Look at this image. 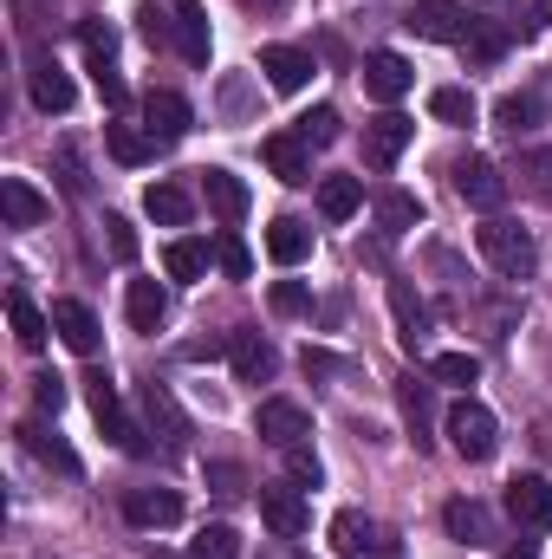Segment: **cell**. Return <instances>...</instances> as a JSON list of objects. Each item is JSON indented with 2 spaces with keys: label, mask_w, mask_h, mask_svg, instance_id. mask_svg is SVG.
<instances>
[{
  "label": "cell",
  "mask_w": 552,
  "mask_h": 559,
  "mask_svg": "<svg viewBox=\"0 0 552 559\" xmlns=\"http://www.w3.org/2000/svg\"><path fill=\"white\" fill-rule=\"evenodd\" d=\"M475 248H481V261H488L501 280H527L533 267H540L533 235H527L520 222H507V215H488V222L475 228Z\"/></svg>",
  "instance_id": "cell-1"
},
{
  "label": "cell",
  "mask_w": 552,
  "mask_h": 559,
  "mask_svg": "<svg viewBox=\"0 0 552 559\" xmlns=\"http://www.w3.org/2000/svg\"><path fill=\"white\" fill-rule=\"evenodd\" d=\"M442 429H448V449H455L461 462H488V455L501 449V423H494L488 404H475V397H461Z\"/></svg>",
  "instance_id": "cell-2"
},
{
  "label": "cell",
  "mask_w": 552,
  "mask_h": 559,
  "mask_svg": "<svg viewBox=\"0 0 552 559\" xmlns=\"http://www.w3.org/2000/svg\"><path fill=\"white\" fill-rule=\"evenodd\" d=\"M404 26H410L416 39H435V46H468V33H475V20H468L461 0H410Z\"/></svg>",
  "instance_id": "cell-3"
},
{
  "label": "cell",
  "mask_w": 552,
  "mask_h": 559,
  "mask_svg": "<svg viewBox=\"0 0 552 559\" xmlns=\"http://www.w3.org/2000/svg\"><path fill=\"white\" fill-rule=\"evenodd\" d=\"M448 176H455V195H461L468 209H488V215H494V209L507 202V176H501L488 156H475V150H468V156H455V169H448Z\"/></svg>",
  "instance_id": "cell-4"
},
{
  "label": "cell",
  "mask_w": 552,
  "mask_h": 559,
  "mask_svg": "<svg viewBox=\"0 0 552 559\" xmlns=\"http://www.w3.org/2000/svg\"><path fill=\"white\" fill-rule=\"evenodd\" d=\"M85 397H92V417H98V429H105L124 455H143L137 423L124 417V404H118V391H111V378H105V371H92V378H85Z\"/></svg>",
  "instance_id": "cell-5"
},
{
  "label": "cell",
  "mask_w": 552,
  "mask_h": 559,
  "mask_svg": "<svg viewBox=\"0 0 552 559\" xmlns=\"http://www.w3.org/2000/svg\"><path fill=\"white\" fill-rule=\"evenodd\" d=\"M13 436H20V449H26L39 468H52V475H79V455H72V442H65V436H59L46 417H26Z\"/></svg>",
  "instance_id": "cell-6"
},
{
  "label": "cell",
  "mask_w": 552,
  "mask_h": 559,
  "mask_svg": "<svg viewBox=\"0 0 552 559\" xmlns=\"http://www.w3.org/2000/svg\"><path fill=\"white\" fill-rule=\"evenodd\" d=\"M410 138H416V124L404 111H377V118L364 124V163H371V169H391V163L410 150Z\"/></svg>",
  "instance_id": "cell-7"
},
{
  "label": "cell",
  "mask_w": 552,
  "mask_h": 559,
  "mask_svg": "<svg viewBox=\"0 0 552 559\" xmlns=\"http://www.w3.org/2000/svg\"><path fill=\"white\" fill-rule=\"evenodd\" d=\"M254 429H261V442H274L279 455L299 449V442L312 436V423H305V411H299L292 397H267V404L254 411Z\"/></svg>",
  "instance_id": "cell-8"
},
{
  "label": "cell",
  "mask_w": 552,
  "mask_h": 559,
  "mask_svg": "<svg viewBox=\"0 0 552 559\" xmlns=\"http://www.w3.org/2000/svg\"><path fill=\"white\" fill-rule=\"evenodd\" d=\"M124 521L143 527V534H163V527L182 521V495L176 488H131L124 495Z\"/></svg>",
  "instance_id": "cell-9"
},
{
  "label": "cell",
  "mask_w": 552,
  "mask_h": 559,
  "mask_svg": "<svg viewBox=\"0 0 552 559\" xmlns=\"http://www.w3.org/2000/svg\"><path fill=\"white\" fill-rule=\"evenodd\" d=\"M261 521L274 527L279 540H299L305 534V488H292V481H274V488H261Z\"/></svg>",
  "instance_id": "cell-10"
},
{
  "label": "cell",
  "mask_w": 552,
  "mask_h": 559,
  "mask_svg": "<svg viewBox=\"0 0 552 559\" xmlns=\"http://www.w3.org/2000/svg\"><path fill=\"white\" fill-rule=\"evenodd\" d=\"M189 124H195V111H189L182 92H149V98H143V131L156 143H182Z\"/></svg>",
  "instance_id": "cell-11"
},
{
  "label": "cell",
  "mask_w": 552,
  "mask_h": 559,
  "mask_svg": "<svg viewBox=\"0 0 552 559\" xmlns=\"http://www.w3.org/2000/svg\"><path fill=\"white\" fill-rule=\"evenodd\" d=\"M137 397H143V417H149V429L163 436V449H169V455H182V449H189V417L176 411V397H169V391H163L156 378L143 384Z\"/></svg>",
  "instance_id": "cell-12"
},
{
  "label": "cell",
  "mask_w": 552,
  "mask_h": 559,
  "mask_svg": "<svg viewBox=\"0 0 552 559\" xmlns=\"http://www.w3.org/2000/svg\"><path fill=\"white\" fill-rule=\"evenodd\" d=\"M52 332H59L79 358H92L98 338H105V332H98V312H92L85 299H52Z\"/></svg>",
  "instance_id": "cell-13"
},
{
  "label": "cell",
  "mask_w": 552,
  "mask_h": 559,
  "mask_svg": "<svg viewBox=\"0 0 552 559\" xmlns=\"http://www.w3.org/2000/svg\"><path fill=\"white\" fill-rule=\"evenodd\" d=\"M507 514L520 527H552V481L547 475H514L507 481Z\"/></svg>",
  "instance_id": "cell-14"
},
{
  "label": "cell",
  "mask_w": 552,
  "mask_h": 559,
  "mask_svg": "<svg viewBox=\"0 0 552 559\" xmlns=\"http://www.w3.org/2000/svg\"><path fill=\"white\" fill-rule=\"evenodd\" d=\"M410 85H416V72H410V59H404V52H364V92H371V98L397 105Z\"/></svg>",
  "instance_id": "cell-15"
},
{
  "label": "cell",
  "mask_w": 552,
  "mask_h": 559,
  "mask_svg": "<svg viewBox=\"0 0 552 559\" xmlns=\"http://www.w3.org/2000/svg\"><path fill=\"white\" fill-rule=\"evenodd\" d=\"M26 92H33V105H39L46 118H65V111H72V79L59 72V59H33V66H26Z\"/></svg>",
  "instance_id": "cell-16"
},
{
  "label": "cell",
  "mask_w": 552,
  "mask_h": 559,
  "mask_svg": "<svg viewBox=\"0 0 552 559\" xmlns=\"http://www.w3.org/2000/svg\"><path fill=\"white\" fill-rule=\"evenodd\" d=\"M442 527H448V540L468 547V554H475V547H494V514H488L481 501H448V508H442Z\"/></svg>",
  "instance_id": "cell-17"
},
{
  "label": "cell",
  "mask_w": 552,
  "mask_h": 559,
  "mask_svg": "<svg viewBox=\"0 0 552 559\" xmlns=\"http://www.w3.org/2000/svg\"><path fill=\"white\" fill-rule=\"evenodd\" d=\"M261 156H267V169H274L279 182H312V143L299 138V131H274V138L261 143Z\"/></svg>",
  "instance_id": "cell-18"
},
{
  "label": "cell",
  "mask_w": 552,
  "mask_h": 559,
  "mask_svg": "<svg viewBox=\"0 0 552 559\" xmlns=\"http://www.w3.org/2000/svg\"><path fill=\"white\" fill-rule=\"evenodd\" d=\"M228 358H235V378H241V384H274V371H279V352L261 332H235Z\"/></svg>",
  "instance_id": "cell-19"
},
{
  "label": "cell",
  "mask_w": 552,
  "mask_h": 559,
  "mask_svg": "<svg viewBox=\"0 0 552 559\" xmlns=\"http://www.w3.org/2000/svg\"><path fill=\"white\" fill-rule=\"evenodd\" d=\"M397 411H404L410 442H416V449H429V429H435V397H429V384H422L416 371H404V378H397Z\"/></svg>",
  "instance_id": "cell-20"
},
{
  "label": "cell",
  "mask_w": 552,
  "mask_h": 559,
  "mask_svg": "<svg viewBox=\"0 0 552 559\" xmlns=\"http://www.w3.org/2000/svg\"><path fill=\"white\" fill-rule=\"evenodd\" d=\"M0 215H7V228H39V222L52 215V202H46L33 182H20V176H0Z\"/></svg>",
  "instance_id": "cell-21"
},
{
  "label": "cell",
  "mask_w": 552,
  "mask_h": 559,
  "mask_svg": "<svg viewBox=\"0 0 552 559\" xmlns=\"http://www.w3.org/2000/svg\"><path fill=\"white\" fill-rule=\"evenodd\" d=\"M261 72H267L274 92H305V79H312V52H299V46H261Z\"/></svg>",
  "instance_id": "cell-22"
},
{
  "label": "cell",
  "mask_w": 552,
  "mask_h": 559,
  "mask_svg": "<svg viewBox=\"0 0 552 559\" xmlns=\"http://www.w3.org/2000/svg\"><path fill=\"white\" fill-rule=\"evenodd\" d=\"M391 319H397V338H404V352H416V345L429 338V306L416 299L410 280H391Z\"/></svg>",
  "instance_id": "cell-23"
},
{
  "label": "cell",
  "mask_w": 552,
  "mask_h": 559,
  "mask_svg": "<svg viewBox=\"0 0 552 559\" xmlns=\"http://www.w3.org/2000/svg\"><path fill=\"white\" fill-rule=\"evenodd\" d=\"M202 202L221 215V222H241L248 215V182L235 169H202Z\"/></svg>",
  "instance_id": "cell-24"
},
{
  "label": "cell",
  "mask_w": 552,
  "mask_h": 559,
  "mask_svg": "<svg viewBox=\"0 0 552 559\" xmlns=\"http://www.w3.org/2000/svg\"><path fill=\"white\" fill-rule=\"evenodd\" d=\"M208 46H215V39H208V13H202L195 0H182V7H176V52H182L189 66H208Z\"/></svg>",
  "instance_id": "cell-25"
},
{
  "label": "cell",
  "mask_w": 552,
  "mask_h": 559,
  "mask_svg": "<svg viewBox=\"0 0 552 559\" xmlns=\"http://www.w3.org/2000/svg\"><path fill=\"white\" fill-rule=\"evenodd\" d=\"M332 547L345 559H364L371 547H384L377 540V527H371V514H358V508H345V514H332Z\"/></svg>",
  "instance_id": "cell-26"
},
{
  "label": "cell",
  "mask_w": 552,
  "mask_h": 559,
  "mask_svg": "<svg viewBox=\"0 0 552 559\" xmlns=\"http://www.w3.org/2000/svg\"><path fill=\"white\" fill-rule=\"evenodd\" d=\"M124 312H131V325H137V332H156V325L169 319V293H163L156 280H131V293H124Z\"/></svg>",
  "instance_id": "cell-27"
},
{
  "label": "cell",
  "mask_w": 552,
  "mask_h": 559,
  "mask_svg": "<svg viewBox=\"0 0 552 559\" xmlns=\"http://www.w3.org/2000/svg\"><path fill=\"white\" fill-rule=\"evenodd\" d=\"M540 118H547V98H540V92H507V98L494 105V124H501L507 138H520V131H533Z\"/></svg>",
  "instance_id": "cell-28"
},
{
  "label": "cell",
  "mask_w": 552,
  "mask_h": 559,
  "mask_svg": "<svg viewBox=\"0 0 552 559\" xmlns=\"http://www.w3.org/2000/svg\"><path fill=\"white\" fill-rule=\"evenodd\" d=\"M358 202H364L358 176H319V215H325V222H351Z\"/></svg>",
  "instance_id": "cell-29"
},
{
  "label": "cell",
  "mask_w": 552,
  "mask_h": 559,
  "mask_svg": "<svg viewBox=\"0 0 552 559\" xmlns=\"http://www.w3.org/2000/svg\"><path fill=\"white\" fill-rule=\"evenodd\" d=\"M143 209H149V222H163V228H182V222L195 215L189 189H176V182H149V189H143Z\"/></svg>",
  "instance_id": "cell-30"
},
{
  "label": "cell",
  "mask_w": 552,
  "mask_h": 559,
  "mask_svg": "<svg viewBox=\"0 0 552 559\" xmlns=\"http://www.w3.org/2000/svg\"><path fill=\"white\" fill-rule=\"evenodd\" d=\"M7 319H13V338H20L26 352H39V345H46V332H52V312H39L26 293H7Z\"/></svg>",
  "instance_id": "cell-31"
},
{
  "label": "cell",
  "mask_w": 552,
  "mask_h": 559,
  "mask_svg": "<svg viewBox=\"0 0 552 559\" xmlns=\"http://www.w3.org/2000/svg\"><path fill=\"white\" fill-rule=\"evenodd\" d=\"M105 150H111V156H118L124 169H137V163H149V156H156L163 143L149 138L143 124H105Z\"/></svg>",
  "instance_id": "cell-32"
},
{
  "label": "cell",
  "mask_w": 552,
  "mask_h": 559,
  "mask_svg": "<svg viewBox=\"0 0 552 559\" xmlns=\"http://www.w3.org/2000/svg\"><path fill=\"white\" fill-rule=\"evenodd\" d=\"M267 254H274L279 267H299V261L312 254V235H305V222H292V215H279L274 228H267Z\"/></svg>",
  "instance_id": "cell-33"
},
{
  "label": "cell",
  "mask_w": 552,
  "mask_h": 559,
  "mask_svg": "<svg viewBox=\"0 0 552 559\" xmlns=\"http://www.w3.org/2000/svg\"><path fill=\"white\" fill-rule=\"evenodd\" d=\"M377 222H384V235H410L416 222H422V202H416L410 189H384L377 195Z\"/></svg>",
  "instance_id": "cell-34"
},
{
  "label": "cell",
  "mask_w": 552,
  "mask_h": 559,
  "mask_svg": "<svg viewBox=\"0 0 552 559\" xmlns=\"http://www.w3.org/2000/svg\"><path fill=\"white\" fill-rule=\"evenodd\" d=\"M429 118H435V124H475V92L435 85V92H429Z\"/></svg>",
  "instance_id": "cell-35"
},
{
  "label": "cell",
  "mask_w": 552,
  "mask_h": 559,
  "mask_svg": "<svg viewBox=\"0 0 552 559\" xmlns=\"http://www.w3.org/2000/svg\"><path fill=\"white\" fill-rule=\"evenodd\" d=\"M163 267H169V280H202L208 274V241H169Z\"/></svg>",
  "instance_id": "cell-36"
},
{
  "label": "cell",
  "mask_w": 552,
  "mask_h": 559,
  "mask_svg": "<svg viewBox=\"0 0 552 559\" xmlns=\"http://www.w3.org/2000/svg\"><path fill=\"white\" fill-rule=\"evenodd\" d=\"M189 559H241V534H235L228 521H215V527H202V534L189 540Z\"/></svg>",
  "instance_id": "cell-37"
},
{
  "label": "cell",
  "mask_w": 552,
  "mask_h": 559,
  "mask_svg": "<svg viewBox=\"0 0 552 559\" xmlns=\"http://www.w3.org/2000/svg\"><path fill=\"white\" fill-rule=\"evenodd\" d=\"M79 46H85V66H118V33H111V20H85V26H79Z\"/></svg>",
  "instance_id": "cell-38"
},
{
  "label": "cell",
  "mask_w": 552,
  "mask_h": 559,
  "mask_svg": "<svg viewBox=\"0 0 552 559\" xmlns=\"http://www.w3.org/2000/svg\"><path fill=\"white\" fill-rule=\"evenodd\" d=\"M540 202H552V143H540V150H520V169H514Z\"/></svg>",
  "instance_id": "cell-39"
},
{
  "label": "cell",
  "mask_w": 552,
  "mask_h": 559,
  "mask_svg": "<svg viewBox=\"0 0 552 559\" xmlns=\"http://www.w3.org/2000/svg\"><path fill=\"white\" fill-rule=\"evenodd\" d=\"M299 138L312 143V150H325V143H338V138H345V118H338L332 105H312V111L299 118Z\"/></svg>",
  "instance_id": "cell-40"
},
{
  "label": "cell",
  "mask_w": 552,
  "mask_h": 559,
  "mask_svg": "<svg viewBox=\"0 0 552 559\" xmlns=\"http://www.w3.org/2000/svg\"><path fill=\"white\" fill-rule=\"evenodd\" d=\"M429 371H435L442 384H475V378H481V358H475V352H435Z\"/></svg>",
  "instance_id": "cell-41"
},
{
  "label": "cell",
  "mask_w": 552,
  "mask_h": 559,
  "mask_svg": "<svg viewBox=\"0 0 552 559\" xmlns=\"http://www.w3.org/2000/svg\"><path fill=\"white\" fill-rule=\"evenodd\" d=\"M215 261H221V274H228V280L254 274V254H248V241H241V235H221V241H215Z\"/></svg>",
  "instance_id": "cell-42"
},
{
  "label": "cell",
  "mask_w": 552,
  "mask_h": 559,
  "mask_svg": "<svg viewBox=\"0 0 552 559\" xmlns=\"http://www.w3.org/2000/svg\"><path fill=\"white\" fill-rule=\"evenodd\" d=\"M286 475H292V488H319L325 481V468H319V455L299 442V449H286Z\"/></svg>",
  "instance_id": "cell-43"
},
{
  "label": "cell",
  "mask_w": 552,
  "mask_h": 559,
  "mask_svg": "<svg viewBox=\"0 0 552 559\" xmlns=\"http://www.w3.org/2000/svg\"><path fill=\"white\" fill-rule=\"evenodd\" d=\"M208 488H215L221 501H241V495H248V475H241V462H208Z\"/></svg>",
  "instance_id": "cell-44"
},
{
  "label": "cell",
  "mask_w": 552,
  "mask_h": 559,
  "mask_svg": "<svg viewBox=\"0 0 552 559\" xmlns=\"http://www.w3.org/2000/svg\"><path fill=\"white\" fill-rule=\"evenodd\" d=\"M92 85H98V98H105V111H124V105H131V92H124V79H118V66H92Z\"/></svg>",
  "instance_id": "cell-45"
},
{
  "label": "cell",
  "mask_w": 552,
  "mask_h": 559,
  "mask_svg": "<svg viewBox=\"0 0 552 559\" xmlns=\"http://www.w3.org/2000/svg\"><path fill=\"white\" fill-rule=\"evenodd\" d=\"M59 182H65L72 195H85V189H92V176H85V156H79V143H59Z\"/></svg>",
  "instance_id": "cell-46"
},
{
  "label": "cell",
  "mask_w": 552,
  "mask_h": 559,
  "mask_svg": "<svg viewBox=\"0 0 552 559\" xmlns=\"http://www.w3.org/2000/svg\"><path fill=\"white\" fill-rule=\"evenodd\" d=\"M33 404H39V417H59V411H65V378L39 371V378H33Z\"/></svg>",
  "instance_id": "cell-47"
},
{
  "label": "cell",
  "mask_w": 552,
  "mask_h": 559,
  "mask_svg": "<svg viewBox=\"0 0 552 559\" xmlns=\"http://www.w3.org/2000/svg\"><path fill=\"white\" fill-rule=\"evenodd\" d=\"M305 306H312V293H305L299 280H274V312L279 319H299Z\"/></svg>",
  "instance_id": "cell-48"
},
{
  "label": "cell",
  "mask_w": 552,
  "mask_h": 559,
  "mask_svg": "<svg viewBox=\"0 0 552 559\" xmlns=\"http://www.w3.org/2000/svg\"><path fill=\"white\" fill-rule=\"evenodd\" d=\"M137 33L149 39V46H169V39H176V13H156V7H143V13H137Z\"/></svg>",
  "instance_id": "cell-49"
},
{
  "label": "cell",
  "mask_w": 552,
  "mask_h": 559,
  "mask_svg": "<svg viewBox=\"0 0 552 559\" xmlns=\"http://www.w3.org/2000/svg\"><path fill=\"white\" fill-rule=\"evenodd\" d=\"M105 235H111V254L118 261H137V228L124 215H105Z\"/></svg>",
  "instance_id": "cell-50"
},
{
  "label": "cell",
  "mask_w": 552,
  "mask_h": 559,
  "mask_svg": "<svg viewBox=\"0 0 552 559\" xmlns=\"http://www.w3.org/2000/svg\"><path fill=\"white\" fill-rule=\"evenodd\" d=\"M501 52H507V33H494V26H488V33H468V59H475V66H488V59H501Z\"/></svg>",
  "instance_id": "cell-51"
},
{
  "label": "cell",
  "mask_w": 552,
  "mask_h": 559,
  "mask_svg": "<svg viewBox=\"0 0 552 559\" xmlns=\"http://www.w3.org/2000/svg\"><path fill=\"white\" fill-rule=\"evenodd\" d=\"M305 371H312V378H338V371H345V358H338V352H325V345H305Z\"/></svg>",
  "instance_id": "cell-52"
},
{
  "label": "cell",
  "mask_w": 552,
  "mask_h": 559,
  "mask_svg": "<svg viewBox=\"0 0 552 559\" xmlns=\"http://www.w3.org/2000/svg\"><path fill=\"white\" fill-rule=\"evenodd\" d=\"M228 345H235V332H228V338H189V345H182V358H189V365H202V358H221Z\"/></svg>",
  "instance_id": "cell-53"
},
{
  "label": "cell",
  "mask_w": 552,
  "mask_h": 559,
  "mask_svg": "<svg viewBox=\"0 0 552 559\" xmlns=\"http://www.w3.org/2000/svg\"><path fill=\"white\" fill-rule=\"evenodd\" d=\"M507 559H540V540H514V547H507Z\"/></svg>",
  "instance_id": "cell-54"
},
{
  "label": "cell",
  "mask_w": 552,
  "mask_h": 559,
  "mask_svg": "<svg viewBox=\"0 0 552 559\" xmlns=\"http://www.w3.org/2000/svg\"><path fill=\"white\" fill-rule=\"evenodd\" d=\"M533 13H540V20H552V0H540V7H533Z\"/></svg>",
  "instance_id": "cell-55"
},
{
  "label": "cell",
  "mask_w": 552,
  "mask_h": 559,
  "mask_svg": "<svg viewBox=\"0 0 552 559\" xmlns=\"http://www.w3.org/2000/svg\"><path fill=\"white\" fill-rule=\"evenodd\" d=\"M149 559H176V554H163V547H149Z\"/></svg>",
  "instance_id": "cell-56"
},
{
  "label": "cell",
  "mask_w": 552,
  "mask_h": 559,
  "mask_svg": "<svg viewBox=\"0 0 552 559\" xmlns=\"http://www.w3.org/2000/svg\"><path fill=\"white\" fill-rule=\"evenodd\" d=\"M248 7H279V0H248Z\"/></svg>",
  "instance_id": "cell-57"
}]
</instances>
